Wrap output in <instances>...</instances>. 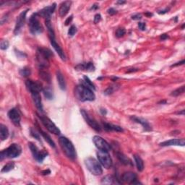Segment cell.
Returning a JSON list of instances; mask_svg holds the SVG:
<instances>
[{"label":"cell","instance_id":"cell-1","mask_svg":"<svg viewBox=\"0 0 185 185\" xmlns=\"http://www.w3.org/2000/svg\"><path fill=\"white\" fill-rule=\"evenodd\" d=\"M75 96L80 101H92L95 100L96 96L90 88L80 84L75 87Z\"/></svg>","mask_w":185,"mask_h":185},{"label":"cell","instance_id":"cell-2","mask_svg":"<svg viewBox=\"0 0 185 185\" xmlns=\"http://www.w3.org/2000/svg\"><path fill=\"white\" fill-rule=\"evenodd\" d=\"M53 53L46 48H38L36 54V59L40 69H47L49 67V59Z\"/></svg>","mask_w":185,"mask_h":185},{"label":"cell","instance_id":"cell-3","mask_svg":"<svg viewBox=\"0 0 185 185\" xmlns=\"http://www.w3.org/2000/svg\"><path fill=\"white\" fill-rule=\"evenodd\" d=\"M59 142L63 153L66 155L67 157L72 160L76 159V150H75V148L72 142L68 138H67L66 137L61 136L59 138Z\"/></svg>","mask_w":185,"mask_h":185},{"label":"cell","instance_id":"cell-4","mask_svg":"<svg viewBox=\"0 0 185 185\" xmlns=\"http://www.w3.org/2000/svg\"><path fill=\"white\" fill-rule=\"evenodd\" d=\"M21 153H22V148L20 145L12 143L8 148L1 152L0 160L3 161L5 159H15V158L18 157Z\"/></svg>","mask_w":185,"mask_h":185},{"label":"cell","instance_id":"cell-5","mask_svg":"<svg viewBox=\"0 0 185 185\" xmlns=\"http://www.w3.org/2000/svg\"><path fill=\"white\" fill-rule=\"evenodd\" d=\"M85 165H86L88 170L95 176H99L103 173V169L101 168V163L94 158H87L85 160Z\"/></svg>","mask_w":185,"mask_h":185},{"label":"cell","instance_id":"cell-6","mask_svg":"<svg viewBox=\"0 0 185 185\" xmlns=\"http://www.w3.org/2000/svg\"><path fill=\"white\" fill-rule=\"evenodd\" d=\"M29 29L33 35H38L43 32L44 28L38 20V15L37 13H34L31 15L29 20Z\"/></svg>","mask_w":185,"mask_h":185},{"label":"cell","instance_id":"cell-7","mask_svg":"<svg viewBox=\"0 0 185 185\" xmlns=\"http://www.w3.org/2000/svg\"><path fill=\"white\" fill-rule=\"evenodd\" d=\"M97 157L98 161L100 162V163H101L105 169H109L112 167V159H111L109 154L108 153V152L98 150L97 152Z\"/></svg>","mask_w":185,"mask_h":185},{"label":"cell","instance_id":"cell-8","mask_svg":"<svg viewBox=\"0 0 185 185\" xmlns=\"http://www.w3.org/2000/svg\"><path fill=\"white\" fill-rule=\"evenodd\" d=\"M48 32H49V39H50V42H51V46H53V48L55 49V51L57 52V54H59V57H60L61 59H62L63 61H65L66 60V57H65V52H64L62 49H61L60 46H59V44L57 43V41H56L55 34H54V31L53 28H48Z\"/></svg>","mask_w":185,"mask_h":185},{"label":"cell","instance_id":"cell-9","mask_svg":"<svg viewBox=\"0 0 185 185\" xmlns=\"http://www.w3.org/2000/svg\"><path fill=\"white\" fill-rule=\"evenodd\" d=\"M28 146L30 148V151L33 155L34 159L37 161L38 163H42L45 158L48 155V153L45 150H40L37 146L33 142H29Z\"/></svg>","mask_w":185,"mask_h":185},{"label":"cell","instance_id":"cell-10","mask_svg":"<svg viewBox=\"0 0 185 185\" xmlns=\"http://www.w3.org/2000/svg\"><path fill=\"white\" fill-rule=\"evenodd\" d=\"M40 121H41L42 124L44 125V127H45L50 132L54 134H60L61 133L60 130L56 126L54 123L49 118H48L47 117L41 116V117H40Z\"/></svg>","mask_w":185,"mask_h":185},{"label":"cell","instance_id":"cell-11","mask_svg":"<svg viewBox=\"0 0 185 185\" xmlns=\"http://www.w3.org/2000/svg\"><path fill=\"white\" fill-rule=\"evenodd\" d=\"M92 142H93L96 147L99 150L109 152L111 150L110 145L103 138H102L101 137L98 135L94 136L93 138H92Z\"/></svg>","mask_w":185,"mask_h":185},{"label":"cell","instance_id":"cell-12","mask_svg":"<svg viewBox=\"0 0 185 185\" xmlns=\"http://www.w3.org/2000/svg\"><path fill=\"white\" fill-rule=\"evenodd\" d=\"M80 112L82 113V117H83L85 120H86V122L88 123V125H89L90 127H92L93 130L97 131V132H101V126L98 124V123L95 120V119L90 117L89 113L87 112L86 111H85L84 109H81Z\"/></svg>","mask_w":185,"mask_h":185},{"label":"cell","instance_id":"cell-13","mask_svg":"<svg viewBox=\"0 0 185 185\" xmlns=\"http://www.w3.org/2000/svg\"><path fill=\"white\" fill-rule=\"evenodd\" d=\"M28 9H26V10L23 11L19 15V16L17 17V20H16V24H15V28L14 30V34L15 36L18 35L20 33L21 31V29L24 26L25 22H26V15L27 12H28Z\"/></svg>","mask_w":185,"mask_h":185},{"label":"cell","instance_id":"cell-14","mask_svg":"<svg viewBox=\"0 0 185 185\" xmlns=\"http://www.w3.org/2000/svg\"><path fill=\"white\" fill-rule=\"evenodd\" d=\"M8 117L15 126H20L21 117L19 111L16 109H12L8 111Z\"/></svg>","mask_w":185,"mask_h":185},{"label":"cell","instance_id":"cell-15","mask_svg":"<svg viewBox=\"0 0 185 185\" xmlns=\"http://www.w3.org/2000/svg\"><path fill=\"white\" fill-rule=\"evenodd\" d=\"M56 9V4L54 3L53 5L48 6V7H45L43 9L37 12L38 16H40L42 17H44L46 19H51V15L53 14Z\"/></svg>","mask_w":185,"mask_h":185},{"label":"cell","instance_id":"cell-16","mask_svg":"<svg viewBox=\"0 0 185 185\" xmlns=\"http://www.w3.org/2000/svg\"><path fill=\"white\" fill-rule=\"evenodd\" d=\"M121 179L123 182L129 183V184H140V182L137 181V175L135 173L131 172V171H128V172H125L123 173L122 176H121Z\"/></svg>","mask_w":185,"mask_h":185},{"label":"cell","instance_id":"cell-17","mask_svg":"<svg viewBox=\"0 0 185 185\" xmlns=\"http://www.w3.org/2000/svg\"><path fill=\"white\" fill-rule=\"evenodd\" d=\"M26 86L30 92H40L43 90V88L41 87L40 83L38 82H36V81L28 80L26 82Z\"/></svg>","mask_w":185,"mask_h":185},{"label":"cell","instance_id":"cell-18","mask_svg":"<svg viewBox=\"0 0 185 185\" xmlns=\"http://www.w3.org/2000/svg\"><path fill=\"white\" fill-rule=\"evenodd\" d=\"M185 140L184 139H171V140H166L160 143V145L162 147L166 146H184Z\"/></svg>","mask_w":185,"mask_h":185},{"label":"cell","instance_id":"cell-19","mask_svg":"<svg viewBox=\"0 0 185 185\" xmlns=\"http://www.w3.org/2000/svg\"><path fill=\"white\" fill-rule=\"evenodd\" d=\"M31 93V96L33 98L35 105H36V108L40 112H43V105H42L41 98H40V92H30Z\"/></svg>","mask_w":185,"mask_h":185},{"label":"cell","instance_id":"cell-20","mask_svg":"<svg viewBox=\"0 0 185 185\" xmlns=\"http://www.w3.org/2000/svg\"><path fill=\"white\" fill-rule=\"evenodd\" d=\"M71 5H72V2L70 1H65L61 3L59 9V16L61 17H65L68 13L69 9H70Z\"/></svg>","mask_w":185,"mask_h":185},{"label":"cell","instance_id":"cell-21","mask_svg":"<svg viewBox=\"0 0 185 185\" xmlns=\"http://www.w3.org/2000/svg\"><path fill=\"white\" fill-rule=\"evenodd\" d=\"M77 70L86 71V72H93L95 71V67L92 62H86L79 64L75 67Z\"/></svg>","mask_w":185,"mask_h":185},{"label":"cell","instance_id":"cell-22","mask_svg":"<svg viewBox=\"0 0 185 185\" xmlns=\"http://www.w3.org/2000/svg\"><path fill=\"white\" fill-rule=\"evenodd\" d=\"M103 125L104 130L107 131V132H112V131H113V132H121L124 131V130H123L120 126H118V125L112 124L107 122H104Z\"/></svg>","mask_w":185,"mask_h":185},{"label":"cell","instance_id":"cell-23","mask_svg":"<svg viewBox=\"0 0 185 185\" xmlns=\"http://www.w3.org/2000/svg\"><path fill=\"white\" fill-rule=\"evenodd\" d=\"M131 119H132V121H135V122L139 123V124H141L142 126L143 127L144 130L145 131L151 130V127H150L149 123H148L146 120H145V119L139 118V117H135V116H134V117H131Z\"/></svg>","mask_w":185,"mask_h":185},{"label":"cell","instance_id":"cell-24","mask_svg":"<svg viewBox=\"0 0 185 185\" xmlns=\"http://www.w3.org/2000/svg\"><path fill=\"white\" fill-rule=\"evenodd\" d=\"M57 78L58 80V83H59V88H60L61 90L66 89V82H65V78H64L63 75L61 74V72L59 70H58L57 72Z\"/></svg>","mask_w":185,"mask_h":185},{"label":"cell","instance_id":"cell-25","mask_svg":"<svg viewBox=\"0 0 185 185\" xmlns=\"http://www.w3.org/2000/svg\"><path fill=\"white\" fill-rule=\"evenodd\" d=\"M9 137L8 128L2 124H0V138L2 140H5Z\"/></svg>","mask_w":185,"mask_h":185},{"label":"cell","instance_id":"cell-26","mask_svg":"<svg viewBox=\"0 0 185 185\" xmlns=\"http://www.w3.org/2000/svg\"><path fill=\"white\" fill-rule=\"evenodd\" d=\"M44 69H40L39 75L40 78L45 81V82H48V83H50L51 82V75H50L49 72L48 71L44 70Z\"/></svg>","mask_w":185,"mask_h":185},{"label":"cell","instance_id":"cell-27","mask_svg":"<svg viewBox=\"0 0 185 185\" xmlns=\"http://www.w3.org/2000/svg\"><path fill=\"white\" fill-rule=\"evenodd\" d=\"M117 158H118V159L119 160V161H120L121 163H123V164H124V165H132L131 160L129 159V158H127V156L124 155L123 153H117Z\"/></svg>","mask_w":185,"mask_h":185},{"label":"cell","instance_id":"cell-28","mask_svg":"<svg viewBox=\"0 0 185 185\" xmlns=\"http://www.w3.org/2000/svg\"><path fill=\"white\" fill-rule=\"evenodd\" d=\"M134 161H135L136 166H137V168H138V170L139 171H143L144 163H143V161H142V159L140 158V156L138 155H134Z\"/></svg>","mask_w":185,"mask_h":185},{"label":"cell","instance_id":"cell-29","mask_svg":"<svg viewBox=\"0 0 185 185\" xmlns=\"http://www.w3.org/2000/svg\"><path fill=\"white\" fill-rule=\"evenodd\" d=\"M42 91H43L44 95L46 97V98H47L48 100L53 99L54 93L51 88H49V87H45V88H43Z\"/></svg>","mask_w":185,"mask_h":185},{"label":"cell","instance_id":"cell-30","mask_svg":"<svg viewBox=\"0 0 185 185\" xmlns=\"http://www.w3.org/2000/svg\"><path fill=\"white\" fill-rule=\"evenodd\" d=\"M82 81V85H83V86L88 87V88H90L91 90H96V87L94 86V84L92 83L91 81L90 80V79L88 78V77L84 76L83 77V80H81Z\"/></svg>","mask_w":185,"mask_h":185},{"label":"cell","instance_id":"cell-31","mask_svg":"<svg viewBox=\"0 0 185 185\" xmlns=\"http://www.w3.org/2000/svg\"><path fill=\"white\" fill-rule=\"evenodd\" d=\"M39 131H40V134H42V136L44 137V138L46 140V141L48 143H49L50 145V146H51V147H52V148H56L55 143H54V142L53 140H52V139L51 138H50V136L49 135V134H47L46 132H44V131H42L41 130H39Z\"/></svg>","mask_w":185,"mask_h":185},{"label":"cell","instance_id":"cell-32","mask_svg":"<svg viewBox=\"0 0 185 185\" xmlns=\"http://www.w3.org/2000/svg\"><path fill=\"white\" fill-rule=\"evenodd\" d=\"M14 168H15V163H13V162H9V163H7V164L4 166V167L2 169L1 172L2 173L9 172V171L14 169Z\"/></svg>","mask_w":185,"mask_h":185},{"label":"cell","instance_id":"cell-33","mask_svg":"<svg viewBox=\"0 0 185 185\" xmlns=\"http://www.w3.org/2000/svg\"><path fill=\"white\" fill-rule=\"evenodd\" d=\"M115 182V179L112 176H106L101 180L102 184H114Z\"/></svg>","mask_w":185,"mask_h":185},{"label":"cell","instance_id":"cell-34","mask_svg":"<svg viewBox=\"0 0 185 185\" xmlns=\"http://www.w3.org/2000/svg\"><path fill=\"white\" fill-rule=\"evenodd\" d=\"M119 86L118 85H111V86H110L109 87H108V88L106 89L105 91H104V94L105 95H111V94H112L113 92L115 91V90H117L119 88Z\"/></svg>","mask_w":185,"mask_h":185},{"label":"cell","instance_id":"cell-35","mask_svg":"<svg viewBox=\"0 0 185 185\" xmlns=\"http://www.w3.org/2000/svg\"><path fill=\"white\" fill-rule=\"evenodd\" d=\"M184 91H185V86H182V87H180V88H177V89L173 90V92H171V96H173V97H176V96H179L184 93Z\"/></svg>","mask_w":185,"mask_h":185},{"label":"cell","instance_id":"cell-36","mask_svg":"<svg viewBox=\"0 0 185 185\" xmlns=\"http://www.w3.org/2000/svg\"><path fill=\"white\" fill-rule=\"evenodd\" d=\"M20 74L21 76L26 78V77H28L29 75L31 74V70L28 67H24V68L21 69L20 70Z\"/></svg>","mask_w":185,"mask_h":185},{"label":"cell","instance_id":"cell-37","mask_svg":"<svg viewBox=\"0 0 185 185\" xmlns=\"http://www.w3.org/2000/svg\"><path fill=\"white\" fill-rule=\"evenodd\" d=\"M125 33H126V30H125V29L123 28H120L117 29L115 34L117 38H121L124 36Z\"/></svg>","mask_w":185,"mask_h":185},{"label":"cell","instance_id":"cell-38","mask_svg":"<svg viewBox=\"0 0 185 185\" xmlns=\"http://www.w3.org/2000/svg\"><path fill=\"white\" fill-rule=\"evenodd\" d=\"M9 47V42L7 40H3L1 41L0 44V48L2 50H6L8 49Z\"/></svg>","mask_w":185,"mask_h":185},{"label":"cell","instance_id":"cell-39","mask_svg":"<svg viewBox=\"0 0 185 185\" xmlns=\"http://www.w3.org/2000/svg\"><path fill=\"white\" fill-rule=\"evenodd\" d=\"M77 33V28L75 26H72L69 28L68 30V35L69 36H74V35Z\"/></svg>","mask_w":185,"mask_h":185},{"label":"cell","instance_id":"cell-40","mask_svg":"<svg viewBox=\"0 0 185 185\" xmlns=\"http://www.w3.org/2000/svg\"><path fill=\"white\" fill-rule=\"evenodd\" d=\"M30 134H31V135L33 137V138H35L36 139H37L38 140H40V136H39V134H38V132H36V131H35L33 129L31 128L30 129Z\"/></svg>","mask_w":185,"mask_h":185},{"label":"cell","instance_id":"cell-41","mask_svg":"<svg viewBox=\"0 0 185 185\" xmlns=\"http://www.w3.org/2000/svg\"><path fill=\"white\" fill-rule=\"evenodd\" d=\"M101 20V16L100 14H96L94 17V23H98Z\"/></svg>","mask_w":185,"mask_h":185},{"label":"cell","instance_id":"cell-42","mask_svg":"<svg viewBox=\"0 0 185 185\" xmlns=\"http://www.w3.org/2000/svg\"><path fill=\"white\" fill-rule=\"evenodd\" d=\"M138 27H139V29H140V30H145L146 28V25H145V23H139Z\"/></svg>","mask_w":185,"mask_h":185},{"label":"cell","instance_id":"cell-43","mask_svg":"<svg viewBox=\"0 0 185 185\" xmlns=\"http://www.w3.org/2000/svg\"><path fill=\"white\" fill-rule=\"evenodd\" d=\"M141 18H142V16H141V15H140V14H136V15H134L132 16V19L134 20H140Z\"/></svg>","mask_w":185,"mask_h":185},{"label":"cell","instance_id":"cell-44","mask_svg":"<svg viewBox=\"0 0 185 185\" xmlns=\"http://www.w3.org/2000/svg\"><path fill=\"white\" fill-rule=\"evenodd\" d=\"M72 19H73V15H70V16L67 19L66 21H65V26H68L69 23L72 22Z\"/></svg>","mask_w":185,"mask_h":185},{"label":"cell","instance_id":"cell-45","mask_svg":"<svg viewBox=\"0 0 185 185\" xmlns=\"http://www.w3.org/2000/svg\"><path fill=\"white\" fill-rule=\"evenodd\" d=\"M108 13H109V14L111 15H115L116 13H117V10H116V9H114L113 8H110V9H108Z\"/></svg>","mask_w":185,"mask_h":185},{"label":"cell","instance_id":"cell-46","mask_svg":"<svg viewBox=\"0 0 185 185\" xmlns=\"http://www.w3.org/2000/svg\"><path fill=\"white\" fill-rule=\"evenodd\" d=\"M168 38H169V36H168L167 34H163L161 36V39L162 40H164L166 39H167Z\"/></svg>","mask_w":185,"mask_h":185},{"label":"cell","instance_id":"cell-47","mask_svg":"<svg viewBox=\"0 0 185 185\" xmlns=\"http://www.w3.org/2000/svg\"><path fill=\"white\" fill-rule=\"evenodd\" d=\"M100 112L101 113L102 115H106L107 113V111L105 109H101V110H100Z\"/></svg>","mask_w":185,"mask_h":185},{"label":"cell","instance_id":"cell-48","mask_svg":"<svg viewBox=\"0 0 185 185\" xmlns=\"http://www.w3.org/2000/svg\"><path fill=\"white\" fill-rule=\"evenodd\" d=\"M184 63V60H182V61H181L180 62H178V63H176V64H174V65H173L171 67H176V66H178V65H183V64Z\"/></svg>","mask_w":185,"mask_h":185},{"label":"cell","instance_id":"cell-49","mask_svg":"<svg viewBox=\"0 0 185 185\" xmlns=\"http://www.w3.org/2000/svg\"><path fill=\"white\" fill-rule=\"evenodd\" d=\"M98 8H99V7H98V5H96V4H95V5H93L91 7V8H90V9H97Z\"/></svg>","mask_w":185,"mask_h":185},{"label":"cell","instance_id":"cell-50","mask_svg":"<svg viewBox=\"0 0 185 185\" xmlns=\"http://www.w3.org/2000/svg\"><path fill=\"white\" fill-rule=\"evenodd\" d=\"M50 173H51L50 170H46V171H44L43 172H42V174H43V175H47V174H49Z\"/></svg>","mask_w":185,"mask_h":185},{"label":"cell","instance_id":"cell-51","mask_svg":"<svg viewBox=\"0 0 185 185\" xmlns=\"http://www.w3.org/2000/svg\"><path fill=\"white\" fill-rule=\"evenodd\" d=\"M168 11H169V9H165V10H163V11H160V12H159V14H165V13H166Z\"/></svg>","mask_w":185,"mask_h":185},{"label":"cell","instance_id":"cell-52","mask_svg":"<svg viewBox=\"0 0 185 185\" xmlns=\"http://www.w3.org/2000/svg\"><path fill=\"white\" fill-rule=\"evenodd\" d=\"M126 3V2H124V1H119V2H117V4H120V5H123V4H125Z\"/></svg>","mask_w":185,"mask_h":185},{"label":"cell","instance_id":"cell-53","mask_svg":"<svg viewBox=\"0 0 185 185\" xmlns=\"http://www.w3.org/2000/svg\"><path fill=\"white\" fill-rule=\"evenodd\" d=\"M184 110H182V111H180V112H178V113L179 114H182V115H184Z\"/></svg>","mask_w":185,"mask_h":185}]
</instances>
